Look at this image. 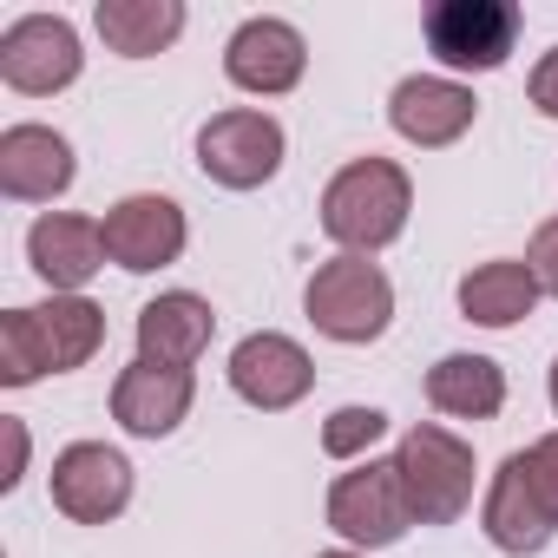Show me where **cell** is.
I'll return each instance as SVG.
<instances>
[{
	"label": "cell",
	"instance_id": "cell-1",
	"mask_svg": "<svg viewBox=\"0 0 558 558\" xmlns=\"http://www.w3.org/2000/svg\"><path fill=\"white\" fill-rule=\"evenodd\" d=\"M106 349V310L86 296H53L40 310L0 316V381L27 388L40 375H73Z\"/></svg>",
	"mask_w": 558,
	"mask_h": 558
},
{
	"label": "cell",
	"instance_id": "cell-2",
	"mask_svg": "<svg viewBox=\"0 0 558 558\" xmlns=\"http://www.w3.org/2000/svg\"><path fill=\"white\" fill-rule=\"evenodd\" d=\"M414 210V178L395 158H355L329 178L323 191V230L342 243V256H375L408 230Z\"/></svg>",
	"mask_w": 558,
	"mask_h": 558
},
{
	"label": "cell",
	"instance_id": "cell-3",
	"mask_svg": "<svg viewBox=\"0 0 558 558\" xmlns=\"http://www.w3.org/2000/svg\"><path fill=\"white\" fill-rule=\"evenodd\" d=\"M303 310H310L316 336L355 349V342L388 336V323H395V283H388V269L368 263V256H329L310 276Z\"/></svg>",
	"mask_w": 558,
	"mask_h": 558
},
{
	"label": "cell",
	"instance_id": "cell-4",
	"mask_svg": "<svg viewBox=\"0 0 558 558\" xmlns=\"http://www.w3.org/2000/svg\"><path fill=\"white\" fill-rule=\"evenodd\" d=\"M395 466H401V486H408V506H414V525H453L466 506H473V447L434 421L408 427L401 447H395Z\"/></svg>",
	"mask_w": 558,
	"mask_h": 558
},
{
	"label": "cell",
	"instance_id": "cell-5",
	"mask_svg": "<svg viewBox=\"0 0 558 558\" xmlns=\"http://www.w3.org/2000/svg\"><path fill=\"white\" fill-rule=\"evenodd\" d=\"M329 525L349 538V551H388V545H401L408 525H414L401 466L395 460H355L349 473H336V486H329Z\"/></svg>",
	"mask_w": 558,
	"mask_h": 558
},
{
	"label": "cell",
	"instance_id": "cell-6",
	"mask_svg": "<svg viewBox=\"0 0 558 558\" xmlns=\"http://www.w3.org/2000/svg\"><path fill=\"white\" fill-rule=\"evenodd\" d=\"M525 14L512 0H440L427 14V53L453 73H499L519 47Z\"/></svg>",
	"mask_w": 558,
	"mask_h": 558
},
{
	"label": "cell",
	"instance_id": "cell-7",
	"mask_svg": "<svg viewBox=\"0 0 558 558\" xmlns=\"http://www.w3.org/2000/svg\"><path fill=\"white\" fill-rule=\"evenodd\" d=\"M283 151H290L283 145V125H276L269 112H256V106H230V112L204 119V132H197V165L223 191L269 184L276 171H283Z\"/></svg>",
	"mask_w": 558,
	"mask_h": 558
},
{
	"label": "cell",
	"instance_id": "cell-8",
	"mask_svg": "<svg viewBox=\"0 0 558 558\" xmlns=\"http://www.w3.org/2000/svg\"><path fill=\"white\" fill-rule=\"evenodd\" d=\"M86 66L80 53V34L66 14H21L8 34H0V80L27 99H47L60 86H73Z\"/></svg>",
	"mask_w": 558,
	"mask_h": 558
},
{
	"label": "cell",
	"instance_id": "cell-9",
	"mask_svg": "<svg viewBox=\"0 0 558 558\" xmlns=\"http://www.w3.org/2000/svg\"><path fill=\"white\" fill-rule=\"evenodd\" d=\"M53 506L73 525H106L132 506V460L106 440H73L53 453Z\"/></svg>",
	"mask_w": 558,
	"mask_h": 558
},
{
	"label": "cell",
	"instance_id": "cell-10",
	"mask_svg": "<svg viewBox=\"0 0 558 558\" xmlns=\"http://www.w3.org/2000/svg\"><path fill=\"white\" fill-rule=\"evenodd\" d=\"M223 73H230L236 93L276 99V93L303 86V73H310V40H303L290 21H276V14H250V21L223 40Z\"/></svg>",
	"mask_w": 558,
	"mask_h": 558
},
{
	"label": "cell",
	"instance_id": "cell-11",
	"mask_svg": "<svg viewBox=\"0 0 558 558\" xmlns=\"http://www.w3.org/2000/svg\"><path fill=\"white\" fill-rule=\"evenodd\" d=\"M230 388H236V401H250L263 414H283L316 388V362H310V349L296 336L256 329V336H243L230 349Z\"/></svg>",
	"mask_w": 558,
	"mask_h": 558
},
{
	"label": "cell",
	"instance_id": "cell-12",
	"mask_svg": "<svg viewBox=\"0 0 558 558\" xmlns=\"http://www.w3.org/2000/svg\"><path fill=\"white\" fill-rule=\"evenodd\" d=\"M99 230H106V256H112L119 269H132V276L178 263L184 243H191L184 210H178L171 197H158V191H132V197H119V204L99 217Z\"/></svg>",
	"mask_w": 558,
	"mask_h": 558
},
{
	"label": "cell",
	"instance_id": "cell-13",
	"mask_svg": "<svg viewBox=\"0 0 558 558\" xmlns=\"http://www.w3.org/2000/svg\"><path fill=\"white\" fill-rule=\"evenodd\" d=\"M473 119H480L473 86L440 80V73H414V80H401V86L388 93V125H395L408 145H421V151H440V145L466 138Z\"/></svg>",
	"mask_w": 558,
	"mask_h": 558
},
{
	"label": "cell",
	"instance_id": "cell-14",
	"mask_svg": "<svg viewBox=\"0 0 558 558\" xmlns=\"http://www.w3.org/2000/svg\"><path fill=\"white\" fill-rule=\"evenodd\" d=\"M27 263H34V276H40L53 296H80L93 276L106 269V230H99L93 217L47 210V217H34V230H27Z\"/></svg>",
	"mask_w": 558,
	"mask_h": 558
},
{
	"label": "cell",
	"instance_id": "cell-15",
	"mask_svg": "<svg viewBox=\"0 0 558 558\" xmlns=\"http://www.w3.org/2000/svg\"><path fill=\"white\" fill-rule=\"evenodd\" d=\"M191 401H197L191 368H165V362H145V355L112 381V421L125 434H138V440L178 434V421L191 414Z\"/></svg>",
	"mask_w": 558,
	"mask_h": 558
},
{
	"label": "cell",
	"instance_id": "cell-16",
	"mask_svg": "<svg viewBox=\"0 0 558 558\" xmlns=\"http://www.w3.org/2000/svg\"><path fill=\"white\" fill-rule=\"evenodd\" d=\"M73 145L53 125H8L0 132V191L14 204H53L73 184Z\"/></svg>",
	"mask_w": 558,
	"mask_h": 558
},
{
	"label": "cell",
	"instance_id": "cell-17",
	"mask_svg": "<svg viewBox=\"0 0 558 558\" xmlns=\"http://www.w3.org/2000/svg\"><path fill=\"white\" fill-rule=\"evenodd\" d=\"M480 532L506 551V558H532V551H545L551 545V519H545V506H538V493H532V480H525V453H506L499 460V473H493V486H486V499H480Z\"/></svg>",
	"mask_w": 558,
	"mask_h": 558
},
{
	"label": "cell",
	"instance_id": "cell-18",
	"mask_svg": "<svg viewBox=\"0 0 558 558\" xmlns=\"http://www.w3.org/2000/svg\"><path fill=\"white\" fill-rule=\"evenodd\" d=\"M217 336V310L191 290H165L138 310V355L165 368H191Z\"/></svg>",
	"mask_w": 558,
	"mask_h": 558
},
{
	"label": "cell",
	"instance_id": "cell-19",
	"mask_svg": "<svg viewBox=\"0 0 558 558\" xmlns=\"http://www.w3.org/2000/svg\"><path fill=\"white\" fill-rule=\"evenodd\" d=\"M532 303H538V283L519 256H493V263H473L460 276V316L480 329H512L532 316Z\"/></svg>",
	"mask_w": 558,
	"mask_h": 558
},
{
	"label": "cell",
	"instance_id": "cell-20",
	"mask_svg": "<svg viewBox=\"0 0 558 558\" xmlns=\"http://www.w3.org/2000/svg\"><path fill=\"white\" fill-rule=\"evenodd\" d=\"M93 27L119 60H151L184 34V8L178 0H99Z\"/></svg>",
	"mask_w": 558,
	"mask_h": 558
},
{
	"label": "cell",
	"instance_id": "cell-21",
	"mask_svg": "<svg viewBox=\"0 0 558 558\" xmlns=\"http://www.w3.org/2000/svg\"><path fill=\"white\" fill-rule=\"evenodd\" d=\"M427 401L453 421H493L506 408V368L493 355H440L427 368Z\"/></svg>",
	"mask_w": 558,
	"mask_h": 558
},
{
	"label": "cell",
	"instance_id": "cell-22",
	"mask_svg": "<svg viewBox=\"0 0 558 558\" xmlns=\"http://www.w3.org/2000/svg\"><path fill=\"white\" fill-rule=\"evenodd\" d=\"M381 434H388V414H381V408H336L329 427H323V453L355 466V460H368V447H375Z\"/></svg>",
	"mask_w": 558,
	"mask_h": 558
},
{
	"label": "cell",
	"instance_id": "cell-23",
	"mask_svg": "<svg viewBox=\"0 0 558 558\" xmlns=\"http://www.w3.org/2000/svg\"><path fill=\"white\" fill-rule=\"evenodd\" d=\"M519 453H525V480H532L545 519L558 525V434H545V440H532V447H519Z\"/></svg>",
	"mask_w": 558,
	"mask_h": 558
},
{
	"label": "cell",
	"instance_id": "cell-24",
	"mask_svg": "<svg viewBox=\"0 0 558 558\" xmlns=\"http://www.w3.org/2000/svg\"><path fill=\"white\" fill-rule=\"evenodd\" d=\"M525 269H532V283L538 296H558V217H545L525 243Z\"/></svg>",
	"mask_w": 558,
	"mask_h": 558
},
{
	"label": "cell",
	"instance_id": "cell-25",
	"mask_svg": "<svg viewBox=\"0 0 558 558\" xmlns=\"http://www.w3.org/2000/svg\"><path fill=\"white\" fill-rule=\"evenodd\" d=\"M525 99L545 112V119H558V47L532 66V80H525Z\"/></svg>",
	"mask_w": 558,
	"mask_h": 558
},
{
	"label": "cell",
	"instance_id": "cell-26",
	"mask_svg": "<svg viewBox=\"0 0 558 558\" xmlns=\"http://www.w3.org/2000/svg\"><path fill=\"white\" fill-rule=\"evenodd\" d=\"M0 427H8V473H0V486H21V473H27V427L21 421H0Z\"/></svg>",
	"mask_w": 558,
	"mask_h": 558
},
{
	"label": "cell",
	"instance_id": "cell-27",
	"mask_svg": "<svg viewBox=\"0 0 558 558\" xmlns=\"http://www.w3.org/2000/svg\"><path fill=\"white\" fill-rule=\"evenodd\" d=\"M551 414H558V362H551Z\"/></svg>",
	"mask_w": 558,
	"mask_h": 558
},
{
	"label": "cell",
	"instance_id": "cell-28",
	"mask_svg": "<svg viewBox=\"0 0 558 558\" xmlns=\"http://www.w3.org/2000/svg\"><path fill=\"white\" fill-rule=\"evenodd\" d=\"M316 558H368V551H316Z\"/></svg>",
	"mask_w": 558,
	"mask_h": 558
}]
</instances>
